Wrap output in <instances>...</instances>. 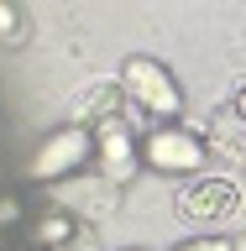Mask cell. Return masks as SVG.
<instances>
[{
  "label": "cell",
  "instance_id": "cell-5",
  "mask_svg": "<svg viewBox=\"0 0 246 251\" xmlns=\"http://www.w3.org/2000/svg\"><path fill=\"white\" fill-rule=\"evenodd\" d=\"M173 204H178V220H189V225H220L241 209V194L231 178H189Z\"/></svg>",
  "mask_w": 246,
  "mask_h": 251
},
{
  "label": "cell",
  "instance_id": "cell-11",
  "mask_svg": "<svg viewBox=\"0 0 246 251\" xmlns=\"http://www.w3.org/2000/svg\"><path fill=\"white\" fill-rule=\"evenodd\" d=\"M173 251H236V241H225V235H194V241H184Z\"/></svg>",
  "mask_w": 246,
  "mask_h": 251
},
{
  "label": "cell",
  "instance_id": "cell-8",
  "mask_svg": "<svg viewBox=\"0 0 246 251\" xmlns=\"http://www.w3.org/2000/svg\"><path fill=\"white\" fill-rule=\"evenodd\" d=\"M121 78H94L89 89L68 105V126H100V121H115L121 115Z\"/></svg>",
  "mask_w": 246,
  "mask_h": 251
},
{
  "label": "cell",
  "instance_id": "cell-3",
  "mask_svg": "<svg viewBox=\"0 0 246 251\" xmlns=\"http://www.w3.org/2000/svg\"><path fill=\"white\" fill-rule=\"evenodd\" d=\"M204 162H210L204 136H194L184 126H147L141 131V168L168 173V178H194Z\"/></svg>",
  "mask_w": 246,
  "mask_h": 251
},
{
  "label": "cell",
  "instance_id": "cell-6",
  "mask_svg": "<svg viewBox=\"0 0 246 251\" xmlns=\"http://www.w3.org/2000/svg\"><path fill=\"white\" fill-rule=\"evenodd\" d=\"M53 194H58V209L74 215L79 225H94V220H105L110 209H121V188L105 183V178H84V173L68 178V183H58Z\"/></svg>",
  "mask_w": 246,
  "mask_h": 251
},
{
  "label": "cell",
  "instance_id": "cell-12",
  "mask_svg": "<svg viewBox=\"0 0 246 251\" xmlns=\"http://www.w3.org/2000/svg\"><path fill=\"white\" fill-rule=\"evenodd\" d=\"M0 37H5V42H16V37H21V11L0 5Z\"/></svg>",
  "mask_w": 246,
  "mask_h": 251
},
{
  "label": "cell",
  "instance_id": "cell-2",
  "mask_svg": "<svg viewBox=\"0 0 246 251\" xmlns=\"http://www.w3.org/2000/svg\"><path fill=\"white\" fill-rule=\"evenodd\" d=\"M89 162H94V131L89 126H58L53 136L37 141V152L27 162V178L42 188H58L68 178H79Z\"/></svg>",
  "mask_w": 246,
  "mask_h": 251
},
{
  "label": "cell",
  "instance_id": "cell-10",
  "mask_svg": "<svg viewBox=\"0 0 246 251\" xmlns=\"http://www.w3.org/2000/svg\"><path fill=\"white\" fill-rule=\"evenodd\" d=\"M58 251H100V230H94V225H79V230L68 235Z\"/></svg>",
  "mask_w": 246,
  "mask_h": 251
},
{
  "label": "cell",
  "instance_id": "cell-1",
  "mask_svg": "<svg viewBox=\"0 0 246 251\" xmlns=\"http://www.w3.org/2000/svg\"><path fill=\"white\" fill-rule=\"evenodd\" d=\"M121 94L157 126H173L184 115V89L173 84V68L157 58H126L121 63Z\"/></svg>",
  "mask_w": 246,
  "mask_h": 251
},
{
  "label": "cell",
  "instance_id": "cell-9",
  "mask_svg": "<svg viewBox=\"0 0 246 251\" xmlns=\"http://www.w3.org/2000/svg\"><path fill=\"white\" fill-rule=\"evenodd\" d=\"M74 230H79V220H74V215H63V209H47L42 220H31V241H37L42 251H58Z\"/></svg>",
  "mask_w": 246,
  "mask_h": 251
},
{
  "label": "cell",
  "instance_id": "cell-14",
  "mask_svg": "<svg viewBox=\"0 0 246 251\" xmlns=\"http://www.w3.org/2000/svg\"><path fill=\"white\" fill-rule=\"evenodd\" d=\"M231 110H236V115H241V126H246V84H241V89H236V100H231Z\"/></svg>",
  "mask_w": 246,
  "mask_h": 251
},
{
  "label": "cell",
  "instance_id": "cell-7",
  "mask_svg": "<svg viewBox=\"0 0 246 251\" xmlns=\"http://www.w3.org/2000/svg\"><path fill=\"white\" fill-rule=\"evenodd\" d=\"M204 152H210V162H220V168L246 173V126H241V115H236L231 105L215 110V121L204 131Z\"/></svg>",
  "mask_w": 246,
  "mask_h": 251
},
{
  "label": "cell",
  "instance_id": "cell-13",
  "mask_svg": "<svg viewBox=\"0 0 246 251\" xmlns=\"http://www.w3.org/2000/svg\"><path fill=\"white\" fill-rule=\"evenodd\" d=\"M16 220V199H5V194H0V225H11Z\"/></svg>",
  "mask_w": 246,
  "mask_h": 251
},
{
  "label": "cell",
  "instance_id": "cell-4",
  "mask_svg": "<svg viewBox=\"0 0 246 251\" xmlns=\"http://www.w3.org/2000/svg\"><path fill=\"white\" fill-rule=\"evenodd\" d=\"M94 168H100L105 183L126 188L137 178V168H141V131L126 126L121 115H115V121H100L94 126Z\"/></svg>",
  "mask_w": 246,
  "mask_h": 251
},
{
  "label": "cell",
  "instance_id": "cell-15",
  "mask_svg": "<svg viewBox=\"0 0 246 251\" xmlns=\"http://www.w3.org/2000/svg\"><path fill=\"white\" fill-rule=\"evenodd\" d=\"M236 251H246V230H241V241H236Z\"/></svg>",
  "mask_w": 246,
  "mask_h": 251
}]
</instances>
